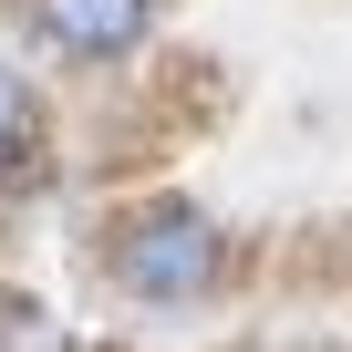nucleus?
I'll return each mask as SVG.
<instances>
[{
	"mask_svg": "<svg viewBox=\"0 0 352 352\" xmlns=\"http://www.w3.org/2000/svg\"><path fill=\"white\" fill-rule=\"evenodd\" d=\"M114 290H135L145 311H187V300H208L218 290V270H228V249H218V228H208V208H187V197H166V208H135L124 228H114Z\"/></svg>",
	"mask_w": 352,
	"mask_h": 352,
	"instance_id": "nucleus-1",
	"label": "nucleus"
},
{
	"mask_svg": "<svg viewBox=\"0 0 352 352\" xmlns=\"http://www.w3.org/2000/svg\"><path fill=\"white\" fill-rule=\"evenodd\" d=\"M32 32L63 63H124L155 32V0H32Z\"/></svg>",
	"mask_w": 352,
	"mask_h": 352,
	"instance_id": "nucleus-2",
	"label": "nucleus"
},
{
	"mask_svg": "<svg viewBox=\"0 0 352 352\" xmlns=\"http://www.w3.org/2000/svg\"><path fill=\"white\" fill-rule=\"evenodd\" d=\"M32 135H42V104L21 94V73H0V176L32 155Z\"/></svg>",
	"mask_w": 352,
	"mask_h": 352,
	"instance_id": "nucleus-3",
	"label": "nucleus"
}]
</instances>
